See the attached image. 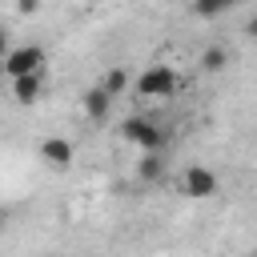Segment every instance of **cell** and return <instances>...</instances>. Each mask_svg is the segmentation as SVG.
Returning a JSON list of instances; mask_svg holds the SVG:
<instances>
[{"label": "cell", "instance_id": "8", "mask_svg": "<svg viewBox=\"0 0 257 257\" xmlns=\"http://www.w3.org/2000/svg\"><path fill=\"white\" fill-rule=\"evenodd\" d=\"M108 108H112V96H108L100 84L84 92V112H88L92 120H104V116H108Z\"/></svg>", "mask_w": 257, "mask_h": 257}, {"label": "cell", "instance_id": "12", "mask_svg": "<svg viewBox=\"0 0 257 257\" xmlns=\"http://www.w3.org/2000/svg\"><path fill=\"white\" fill-rule=\"evenodd\" d=\"M40 4H44V0H16V12L32 16V12H40Z\"/></svg>", "mask_w": 257, "mask_h": 257}, {"label": "cell", "instance_id": "9", "mask_svg": "<svg viewBox=\"0 0 257 257\" xmlns=\"http://www.w3.org/2000/svg\"><path fill=\"white\" fill-rule=\"evenodd\" d=\"M100 88H104L108 96H120V92L128 88V68H124V64H112V68L100 76Z\"/></svg>", "mask_w": 257, "mask_h": 257}, {"label": "cell", "instance_id": "10", "mask_svg": "<svg viewBox=\"0 0 257 257\" xmlns=\"http://www.w3.org/2000/svg\"><path fill=\"white\" fill-rule=\"evenodd\" d=\"M225 64H229V48L225 44H209L201 52V68L205 72H225Z\"/></svg>", "mask_w": 257, "mask_h": 257}, {"label": "cell", "instance_id": "6", "mask_svg": "<svg viewBox=\"0 0 257 257\" xmlns=\"http://www.w3.org/2000/svg\"><path fill=\"white\" fill-rule=\"evenodd\" d=\"M40 96H44V80H40V72L12 76V100H16V104H36Z\"/></svg>", "mask_w": 257, "mask_h": 257}, {"label": "cell", "instance_id": "11", "mask_svg": "<svg viewBox=\"0 0 257 257\" xmlns=\"http://www.w3.org/2000/svg\"><path fill=\"white\" fill-rule=\"evenodd\" d=\"M233 4H237V0H193V16H201V20H217V16H225Z\"/></svg>", "mask_w": 257, "mask_h": 257}, {"label": "cell", "instance_id": "4", "mask_svg": "<svg viewBox=\"0 0 257 257\" xmlns=\"http://www.w3.org/2000/svg\"><path fill=\"white\" fill-rule=\"evenodd\" d=\"M181 189H185L189 197L205 201V197H213V193L221 189V181H217V173H213V169H205V165H189V169H185V181H181Z\"/></svg>", "mask_w": 257, "mask_h": 257}, {"label": "cell", "instance_id": "2", "mask_svg": "<svg viewBox=\"0 0 257 257\" xmlns=\"http://www.w3.org/2000/svg\"><path fill=\"white\" fill-rule=\"evenodd\" d=\"M120 137H124L128 145H137L141 153H149V149H165V128L153 124L149 116H128V120L120 124Z\"/></svg>", "mask_w": 257, "mask_h": 257}, {"label": "cell", "instance_id": "1", "mask_svg": "<svg viewBox=\"0 0 257 257\" xmlns=\"http://www.w3.org/2000/svg\"><path fill=\"white\" fill-rule=\"evenodd\" d=\"M177 72L169 68V64H149L141 76H137V96H145V100H165V96H173L177 92Z\"/></svg>", "mask_w": 257, "mask_h": 257}, {"label": "cell", "instance_id": "5", "mask_svg": "<svg viewBox=\"0 0 257 257\" xmlns=\"http://www.w3.org/2000/svg\"><path fill=\"white\" fill-rule=\"evenodd\" d=\"M72 157H76L72 141H64V137H48V141H40V161H44V165H52V169H68Z\"/></svg>", "mask_w": 257, "mask_h": 257}, {"label": "cell", "instance_id": "13", "mask_svg": "<svg viewBox=\"0 0 257 257\" xmlns=\"http://www.w3.org/2000/svg\"><path fill=\"white\" fill-rule=\"evenodd\" d=\"M245 36H249V40H257V12L245 20Z\"/></svg>", "mask_w": 257, "mask_h": 257}, {"label": "cell", "instance_id": "7", "mask_svg": "<svg viewBox=\"0 0 257 257\" xmlns=\"http://www.w3.org/2000/svg\"><path fill=\"white\" fill-rule=\"evenodd\" d=\"M161 153H165V149H149V153L137 161V177H141V181H149V185H153V181H161V177H165V157H161Z\"/></svg>", "mask_w": 257, "mask_h": 257}, {"label": "cell", "instance_id": "14", "mask_svg": "<svg viewBox=\"0 0 257 257\" xmlns=\"http://www.w3.org/2000/svg\"><path fill=\"white\" fill-rule=\"evenodd\" d=\"M8 48H12V40H8V32H4V28H0V60H4V56H8Z\"/></svg>", "mask_w": 257, "mask_h": 257}, {"label": "cell", "instance_id": "3", "mask_svg": "<svg viewBox=\"0 0 257 257\" xmlns=\"http://www.w3.org/2000/svg\"><path fill=\"white\" fill-rule=\"evenodd\" d=\"M40 68H44V48L40 44L8 48V56L0 60V72H8V76H24V72H40Z\"/></svg>", "mask_w": 257, "mask_h": 257}]
</instances>
